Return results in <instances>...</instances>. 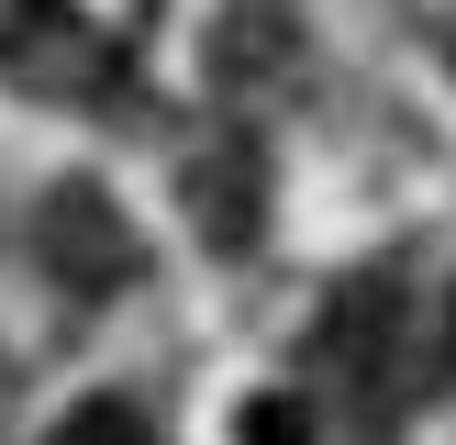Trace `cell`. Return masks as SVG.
<instances>
[{
  "instance_id": "6da1fadb",
  "label": "cell",
  "mask_w": 456,
  "mask_h": 445,
  "mask_svg": "<svg viewBox=\"0 0 456 445\" xmlns=\"http://www.w3.org/2000/svg\"><path fill=\"white\" fill-rule=\"evenodd\" d=\"M156 34V0H45V34H34V78H67V89H111L123 56Z\"/></svg>"
},
{
  "instance_id": "7a4b0ae2",
  "label": "cell",
  "mask_w": 456,
  "mask_h": 445,
  "mask_svg": "<svg viewBox=\"0 0 456 445\" xmlns=\"http://www.w3.org/2000/svg\"><path fill=\"white\" fill-rule=\"evenodd\" d=\"M45 267H56L67 289H111L134 267V234H123V212H111V190H56L45 200Z\"/></svg>"
},
{
  "instance_id": "3957f363",
  "label": "cell",
  "mask_w": 456,
  "mask_h": 445,
  "mask_svg": "<svg viewBox=\"0 0 456 445\" xmlns=\"http://www.w3.org/2000/svg\"><path fill=\"white\" fill-rule=\"evenodd\" d=\"M256 200H267V167H256L245 134H234V145H212V156L190 167V222H200L212 256H245V245H256V222H267Z\"/></svg>"
},
{
  "instance_id": "277c9868",
  "label": "cell",
  "mask_w": 456,
  "mask_h": 445,
  "mask_svg": "<svg viewBox=\"0 0 456 445\" xmlns=\"http://www.w3.org/2000/svg\"><path fill=\"white\" fill-rule=\"evenodd\" d=\"M379 345H390V279H368V289H346V312L323 323V356L346 378H368L379 368Z\"/></svg>"
},
{
  "instance_id": "5b68a950",
  "label": "cell",
  "mask_w": 456,
  "mask_h": 445,
  "mask_svg": "<svg viewBox=\"0 0 456 445\" xmlns=\"http://www.w3.org/2000/svg\"><path fill=\"white\" fill-rule=\"evenodd\" d=\"M45 445H156V434H145V412H134V400H111V390H101V400H78V412H67Z\"/></svg>"
},
{
  "instance_id": "8992f818",
  "label": "cell",
  "mask_w": 456,
  "mask_h": 445,
  "mask_svg": "<svg viewBox=\"0 0 456 445\" xmlns=\"http://www.w3.org/2000/svg\"><path fill=\"white\" fill-rule=\"evenodd\" d=\"M234 445H312V412H301V400H289V390H267L256 412L234 423Z\"/></svg>"
},
{
  "instance_id": "52a82bcc",
  "label": "cell",
  "mask_w": 456,
  "mask_h": 445,
  "mask_svg": "<svg viewBox=\"0 0 456 445\" xmlns=\"http://www.w3.org/2000/svg\"><path fill=\"white\" fill-rule=\"evenodd\" d=\"M34 34H45V0H0V67L34 56Z\"/></svg>"
},
{
  "instance_id": "ba28073f",
  "label": "cell",
  "mask_w": 456,
  "mask_h": 445,
  "mask_svg": "<svg viewBox=\"0 0 456 445\" xmlns=\"http://www.w3.org/2000/svg\"><path fill=\"white\" fill-rule=\"evenodd\" d=\"M445 368H456V289H445Z\"/></svg>"
}]
</instances>
